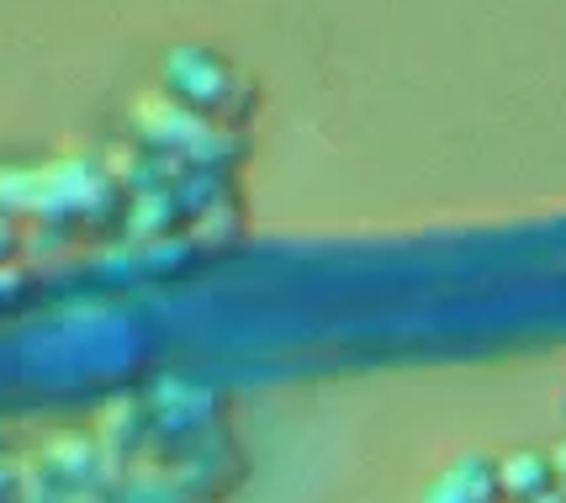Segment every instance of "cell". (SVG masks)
I'll list each match as a JSON object with an SVG mask.
<instances>
[{
	"label": "cell",
	"instance_id": "277c9868",
	"mask_svg": "<svg viewBox=\"0 0 566 503\" xmlns=\"http://www.w3.org/2000/svg\"><path fill=\"white\" fill-rule=\"evenodd\" d=\"M541 503H566V493H545V499Z\"/></svg>",
	"mask_w": 566,
	"mask_h": 503
},
{
	"label": "cell",
	"instance_id": "3957f363",
	"mask_svg": "<svg viewBox=\"0 0 566 503\" xmlns=\"http://www.w3.org/2000/svg\"><path fill=\"white\" fill-rule=\"evenodd\" d=\"M551 461H556V488H562V493H566V446H562V451H556V455H551Z\"/></svg>",
	"mask_w": 566,
	"mask_h": 503
},
{
	"label": "cell",
	"instance_id": "7a4b0ae2",
	"mask_svg": "<svg viewBox=\"0 0 566 503\" xmlns=\"http://www.w3.org/2000/svg\"><path fill=\"white\" fill-rule=\"evenodd\" d=\"M497 488L503 503H541L545 493H562L556 488V461L545 451H514L497 461Z\"/></svg>",
	"mask_w": 566,
	"mask_h": 503
},
{
	"label": "cell",
	"instance_id": "6da1fadb",
	"mask_svg": "<svg viewBox=\"0 0 566 503\" xmlns=\"http://www.w3.org/2000/svg\"><path fill=\"white\" fill-rule=\"evenodd\" d=\"M423 503H503L497 461H488V455H461V461H450L440 478L423 488Z\"/></svg>",
	"mask_w": 566,
	"mask_h": 503
}]
</instances>
